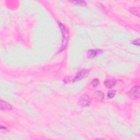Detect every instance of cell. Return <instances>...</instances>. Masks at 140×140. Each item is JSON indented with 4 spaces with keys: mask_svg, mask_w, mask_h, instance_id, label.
<instances>
[{
    "mask_svg": "<svg viewBox=\"0 0 140 140\" xmlns=\"http://www.w3.org/2000/svg\"><path fill=\"white\" fill-rule=\"evenodd\" d=\"M89 72H90L89 69H82L81 71H80L79 72H78L77 73L74 78L73 79L72 82H76L81 81V80L83 79H84L89 75Z\"/></svg>",
    "mask_w": 140,
    "mask_h": 140,
    "instance_id": "cell-2",
    "label": "cell"
},
{
    "mask_svg": "<svg viewBox=\"0 0 140 140\" xmlns=\"http://www.w3.org/2000/svg\"><path fill=\"white\" fill-rule=\"evenodd\" d=\"M133 44H136V45H139V39H137L135 40V41H134V42H133Z\"/></svg>",
    "mask_w": 140,
    "mask_h": 140,
    "instance_id": "cell-13",
    "label": "cell"
},
{
    "mask_svg": "<svg viewBox=\"0 0 140 140\" xmlns=\"http://www.w3.org/2000/svg\"><path fill=\"white\" fill-rule=\"evenodd\" d=\"M116 82L111 81V80H106L105 81V85L107 88H112L113 86H114L115 85Z\"/></svg>",
    "mask_w": 140,
    "mask_h": 140,
    "instance_id": "cell-8",
    "label": "cell"
},
{
    "mask_svg": "<svg viewBox=\"0 0 140 140\" xmlns=\"http://www.w3.org/2000/svg\"><path fill=\"white\" fill-rule=\"evenodd\" d=\"M71 2L80 6H85L86 5V2L84 1H71Z\"/></svg>",
    "mask_w": 140,
    "mask_h": 140,
    "instance_id": "cell-12",
    "label": "cell"
},
{
    "mask_svg": "<svg viewBox=\"0 0 140 140\" xmlns=\"http://www.w3.org/2000/svg\"><path fill=\"white\" fill-rule=\"evenodd\" d=\"M102 51L100 49H91L88 52V58L92 59L95 58L100 53H101Z\"/></svg>",
    "mask_w": 140,
    "mask_h": 140,
    "instance_id": "cell-6",
    "label": "cell"
},
{
    "mask_svg": "<svg viewBox=\"0 0 140 140\" xmlns=\"http://www.w3.org/2000/svg\"><path fill=\"white\" fill-rule=\"evenodd\" d=\"M91 99L86 94L82 95L79 100V103L82 107H86L90 105L91 103Z\"/></svg>",
    "mask_w": 140,
    "mask_h": 140,
    "instance_id": "cell-3",
    "label": "cell"
},
{
    "mask_svg": "<svg viewBox=\"0 0 140 140\" xmlns=\"http://www.w3.org/2000/svg\"><path fill=\"white\" fill-rule=\"evenodd\" d=\"M94 98L99 101H102L104 98V94L100 91H96L94 94Z\"/></svg>",
    "mask_w": 140,
    "mask_h": 140,
    "instance_id": "cell-7",
    "label": "cell"
},
{
    "mask_svg": "<svg viewBox=\"0 0 140 140\" xmlns=\"http://www.w3.org/2000/svg\"><path fill=\"white\" fill-rule=\"evenodd\" d=\"M115 93L116 91L115 90H112L109 91L107 93V97L108 99H112L115 96Z\"/></svg>",
    "mask_w": 140,
    "mask_h": 140,
    "instance_id": "cell-10",
    "label": "cell"
},
{
    "mask_svg": "<svg viewBox=\"0 0 140 140\" xmlns=\"http://www.w3.org/2000/svg\"><path fill=\"white\" fill-rule=\"evenodd\" d=\"M130 12L131 13H132L133 14H135V15L139 17V7L132 8H131L130 10Z\"/></svg>",
    "mask_w": 140,
    "mask_h": 140,
    "instance_id": "cell-9",
    "label": "cell"
},
{
    "mask_svg": "<svg viewBox=\"0 0 140 140\" xmlns=\"http://www.w3.org/2000/svg\"><path fill=\"white\" fill-rule=\"evenodd\" d=\"M129 96L131 99L137 100L139 98V86H135L131 89L129 91Z\"/></svg>",
    "mask_w": 140,
    "mask_h": 140,
    "instance_id": "cell-4",
    "label": "cell"
},
{
    "mask_svg": "<svg viewBox=\"0 0 140 140\" xmlns=\"http://www.w3.org/2000/svg\"><path fill=\"white\" fill-rule=\"evenodd\" d=\"M91 85L93 86V87H96L99 84V80L98 78H95L94 79H93L91 83Z\"/></svg>",
    "mask_w": 140,
    "mask_h": 140,
    "instance_id": "cell-11",
    "label": "cell"
},
{
    "mask_svg": "<svg viewBox=\"0 0 140 140\" xmlns=\"http://www.w3.org/2000/svg\"><path fill=\"white\" fill-rule=\"evenodd\" d=\"M0 107H1V109L2 111L4 112L10 111H11L12 109V107L11 105L3 100H1V105H0Z\"/></svg>",
    "mask_w": 140,
    "mask_h": 140,
    "instance_id": "cell-5",
    "label": "cell"
},
{
    "mask_svg": "<svg viewBox=\"0 0 140 140\" xmlns=\"http://www.w3.org/2000/svg\"><path fill=\"white\" fill-rule=\"evenodd\" d=\"M59 28L61 29V31L62 34V37H63L62 45L61 46L60 49V51H59V52H61L64 51V50L65 49L66 45H67V43L68 39L69 32H68L67 28H66L64 24H62V23L59 22Z\"/></svg>",
    "mask_w": 140,
    "mask_h": 140,
    "instance_id": "cell-1",
    "label": "cell"
}]
</instances>
